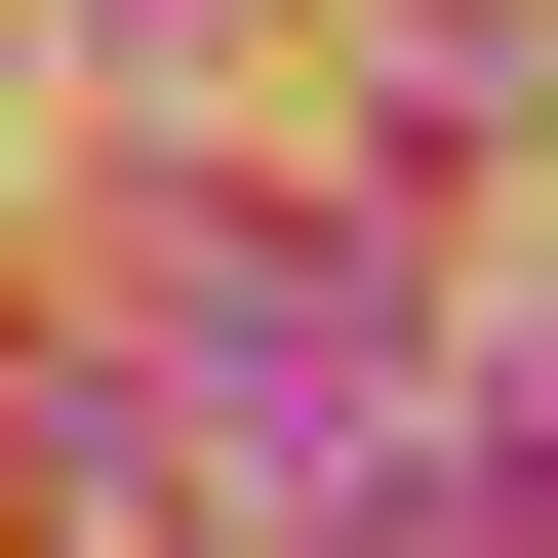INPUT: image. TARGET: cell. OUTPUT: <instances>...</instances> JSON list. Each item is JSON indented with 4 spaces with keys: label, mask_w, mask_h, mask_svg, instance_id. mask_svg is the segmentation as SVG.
I'll list each match as a JSON object with an SVG mask.
<instances>
[{
    "label": "cell",
    "mask_w": 558,
    "mask_h": 558,
    "mask_svg": "<svg viewBox=\"0 0 558 558\" xmlns=\"http://www.w3.org/2000/svg\"><path fill=\"white\" fill-rule=\"evenodd\" d=\"M199 439H399V240H199Z\"/></svg>",
    "instance_id": "1"
},
{
    "label": "cell",
    "mask_w": 558,
    "mask_h": 558,
    "mask_svg": "<svg viewBox=\"0 0 558 558\" xmlns=\"http://www.w3.org/2000/svg\"><path fill=\"white\" fill-rule=\"evenodd\" d=\"M399 40H558V0H399Z\"/></svg>",
    "instance_id": "2"
}]
</instances>
